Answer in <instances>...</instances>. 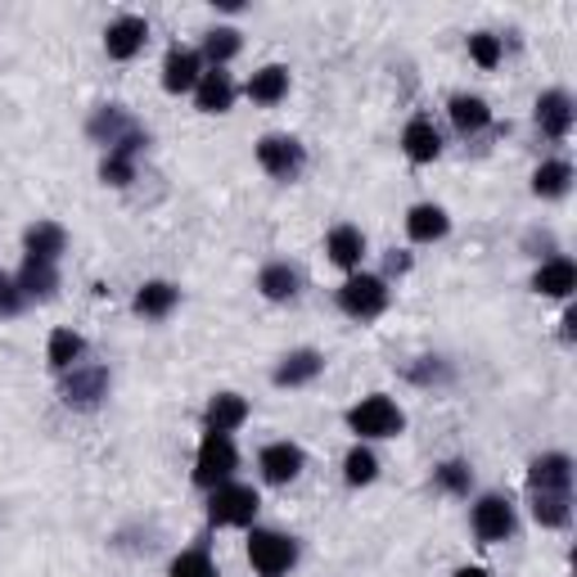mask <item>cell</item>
<instances>
[{
    "instance_id": "1",
    "label": "cell",
    "mask_w": 577,
    "mask_h": 577,
    "mask_svg": "<svg viewBox=\"0 0 577 577\" xmlns=\"http://www.w3.org/2000/svg\"><path fill=\"white\" fill-rule=\"evenodd\" d=\"M348 429L356 438H398L406 429V415L402 406L384 398V392H371V398H361L352 411H348Z\"/></svg>"
},
{
    "instance_id": "2",
    "label": "cell",
    "mask_w": 577,
    "mask_h": 577,
    "mask_svg": "<svg viewBox=\"0 0 577 577\" xmlns=\"http://www.w3.org/2000/svg\"><path fill=\"white\" fill-rule=\"evenodd\" d=\"M258 492L244 488V482H222V488H212L208 497V524L217 528H249L258 519Z\"/></svg>"
},
{
    "instance_id": "3",
    "label": "cell",
    "mask_w": 577,
    "mask_h": 577,
    "mask_svg": "<svg viewBox=\"0 0 577 577\" xmlns=\"http://www.w3.org/2000/svg\"><path fill=\"white\" fill-rule=\"evenodd\" d=\"M239 469V451L230 442V434H203L199 442V461H195V482L199 488H222V482H230V474Z\"/></svg>"
},
{
    "instance_id": "4",
    "label": "cell",
    "mask_w": 577,
    "mask_h": 577,
    "mask_svg": "<svg viewBox=\"0 0 577 577\" xmlns=\"http://www.w3.org/2000/svg\"><path fill=\"white\" fill-rule=\"evenodd\" d=\"M249 564L262 577H285L298 564V541L285 532H271V528H253L249 532Z\"/></svg>"
},
{
    "instance_id": "5",
    "label": "cell",
    "mask_w": 577,
    "mask_h": 577,
    "mask_svg": "<svg viewBox=\"0 0 577 577\" xmlns=\"http://www.w3.org/2000/svg\"><path fill=\"white\" fill-rule=\"evenodd\" d=\"M339 308L352 321H375L388 308V285L379 276H348V285L339 289Z\"/></svg>"
},
{
    "instance_id": "6",
    "label": "cell",
    "mask_w": 577,
    "mask_h": 577,
    "mask_svg": "<svg viewBox=\"0 0 577 577\" xmlns=\"http://www.w3.org/2000/svg\"><path fill=\"white\" fill-rule=\"evenodd\" d=\"M258 163L276 180H298L302 167H308V149H302L293 136H262L258 140Z\"/></svg>"
},
{
    "instance_id": "7",
    "label": "cell",
    "mask_w": 577,
    "mask_h": 577,
    "mask_svg": "<svg viewBox=\"0 0 577 577\" xmlns=\"http://www.w3.org/2000/svg\"><path fill=\"white\" fill-rule=\"evenodd\" d=\"M528 492L532 497H573V461L564 451L537 455L528 465Z\"/></svg>"
},
{
    "instance_id": "8",
    "label": "cell",
    "mask_w": 577,
    "mask_h": 577,
    "mask_svg": "<svg viewBox=\"0 0 577 577\" xmlns=\"http://www.w3.org/2000/svg\"><path fill=\"white\" fill-rule=\"evenodd\" d=\"M109 398V371L104 366H73L64 371V402L77 411H96Z\"/></svg>"
},
{
    "instance_id": "9",
    "label": "cell",
    "mask_w": 577,
    "mask_h": 577,
    "mask_svg": "<svg viewBox=\"0 0 577 577\" xmlns=\"http://www.w3.org/2000/svg\"><path fill=\"white\" fill-rule=\"evenodd\" d=\"M474 532H478V541H488V545L510 541L514 537V505L505 497H497V492L478 497V505H474Z\"/></svg>"
},
{
    "instance_id": "10",
    "label": "cell",
    "mask_w": 577,
    "mask_h": 577,
    "mask_svg": "<svg viewBox=\"0 0 577 577\" xmlns=\"http://www.w3.org/2000/svg\"><path fill=\"white\" fill-rule=\"evenodd\" d=\"M149 140L140 131H127L117 145H109V154L100 163V176H104V186H131L136 180V154L145 149Z\"/></svg>"
},
{
    "instance_id": "11",
    "label": "cell",
    "mask_w": 577,
    "mask_h": 577,
    "mask_svg": "<svg viewBox=\"0 0 577 577\" xmlns=\"http://www.w3.org/2000/svg\"><path fill=\"white\" fill-rule=\"evenodd\" d=\"M203 68V54L199 50H167V59H163V90L167 96H186V90H195L199 86V73Z\"/></svg>"
},
{
    "instance_id": "12",
    "label": "cell",
    "mask_w": 577,
    "mask_h": 577,
    "mask_svg": "<svg viewBox=\"0 0 577 577\" xmlns=\"http://www.w3.org/2000/svg\"><path fill=\"white\" fill-rule=\"evenodd\" d=\"M258 465H262V478L280 488V482H293V478L302 474L308 455H302V447H293V442H271V447H262Z\"/></svg>"
},
{
    "instance_id": "13",
    "label": "cell",
    "mask_w": 577,
    "mask_h": 577,
    "mask_svg": "<svg viewBox=\"0 0 577 577\" xmlns=\"http://www.w3.org/2000/svg\"><path fill=\"white\" fill-rule=\"evenodd\" d=\"M149 41V23L136 18V14H123V18H113L109 23V33H104V50L109 59H136Z\"/></svg>"
},
{
    "instance_id": "14",
    "label": "cell",
    "mask_w": 577,
    "mask_h": 577,
    "mask_svg": "<svg viewBox=\"0 0 577 577\" xmlns=\"http://www.w3.org/2000/svg\"><path fill=\"white\" fill-rule=\"evenodd\" d=\"M321 371H325V356L316 348H298V352H289L276 366L271 384H276V388H302V384H312Z\"/></svg>"
},
{
    "instance_id": "15",
    "label": "cell",
    "mask_w": 577,
    "mask_h": 577,
    "mask_svg": "<svg viewBox=\"0 0 577 577\" xmlns=\"http://www.w3.org/2000/svg\"><path fill=\"white\" fill-rule=\"evenodd\" d=\"M64 244H68V235H64V226H54V222H37V226H27V235H23L27 262L59 266V253H64Z\"/></svg>"
},
{
    "instance_id": "16",
    "label": "cell",
    "mask_w": 577,
    "mask_h": 577,
    "mask_svg": "<svg viewBox=\"0 0 577 577\" xmlns=\"http://www.w3.org/2000/svg\"><path fill=\"white\" fill-rule=\"evenodd\" d=\"M537 127L551 140H564L573 131V100L564 96V90H545V96L537 100Z\"/></svg>"
},
{
    "instance_id": "17",
    "label": "cell",
    "mask_w": 577,
    "mask_h": 577,
    "mask_svg": "<svg viewBox=\"0 0 577 577\" xmlns=\"http://www.w3.org/2000/svg\"><path fill=\"white\" fill-rule=\"evenodd\" d=\"M195 104H199V113H230V104H235V81H230V73H222V68L203 73L199 86H195Z\"/></svg>"
},
{
    "instance_id": "18",
    "label": "cell",
    "mask_w": 577,
    "mask_h": 577,
    "mask_svg": "<svg viewBox=\"0 0 577 577\" xmlns=\"http://www.w3.org/2000/svg\"><path fill=\"white\" fill-rule=\"evenodd\" d=\"M402 149H406L411 163H434L442 154V136L429 117H411L406 131H402Z\"/></svg>"
},
{
    "instance_id": "19",
    "label": "cell",
    "mask_w": 577,
    "mask_h": 577,
    "mask_svg": "<svg viewBox=\"0 0 577 577\" xmlns=\"http://www.w3.org/2000/svg\"><path fill=\"white\" fill-rule=\"evenodd\" d=\"M244 419H249V402L239 398V392H217V398L208 402V411H203L208 434H230V429H239Z\"/></svg>"
},
{
    "instance_id": "20",
    "label": "cell",
    "mask_w": 577,
    "mask_h": 577,
    "mask_svg": "<svg viewBox=\"0 0 577 577\" xmlns=\"http://www.w3.org/2000/svg\"><path fill=\"white\" fill-rule=\"evenodd\" d=\"M325 253L334 266H343V271H356L361 258H366V235H361L356 226H334L329 239H325Z\"/></svg>"
},
{
    "instance_id": "21",
    "label": "cell",
    "mask_w": 577,
    "mask_h": 577,
    "mask_svg": "<svg viewBox=\"0 0 577 577\" xmlns=\"http://www.w3.org/2000/svg\"><path fill=\"white\" fill-rule=\"evenodd\" d=\"M176 302H180V289L176 285H167V280H149V285H140V293H136V316H145V321H163V316H172L176 312Z\"/></svg>"
},
{
    "instance_id": "22",
    "label": "cell",
    "mask_w": 577,
    "mask_h": 577,
    "mask_svg": "<svg viewBox=\"0 0 577 577\" xmlns=\"http://www.w3.org/2000/svg\"><path fill=\"white\" fill-rule=\"evenodd\" d=\"M447 230H451V217L438 203H415L406 212V235L415 239V244H434V239H442Z\"/></svg>"
},
{
    "instance_id": "23",
    "label": "cell",
    "mask_w": 577,
    "mask_h": 577,
    "mask_svg": "<svg viewBox=\"0 0 577 577\" xmlns=\"http://www.w3.org/2000/svg\"><path fill=\"white\" fill-rule=\"evenodd\" d=\"M532 289L545 293V298H568L577 289V266L568 258H551V262H541V271L532 276Z\"/></svg>"
},
{
    "instance_id": "24",
    "label": "cell",
    "mask_w": 577,
    "mask_h": 577,
    "mask_svg": "<svg viewBox=\"0 0 577 577\" xmlns=\"http://www.w3.org/2000/svg\"><path fill=\"white\" fill-rule=\"evenodd\" d=\"M451 123L461 136H478L482 127L492 123V109L482 96H451Z\"/></svg>"
},
{
    "instance_id": "25",
    "label": "cell",
    "mask_w": 577,
    "mask_h": 577,
    "mask_svg": "<svg viewBox=\"0 0 577 577\" xmlns=\"http://www.w3.org/2000/svg\"><path fill=\"white\" fill-rule=\"evenodd\" d=\"M285 96H289V68L266 64V68H258L249 77V100L253 104H280Z\"/></svg>"
},
{
    "instance_id": "26",
    "label": "cell",
    "mask_w": 577,
    "mask_h": 577,
    "mask_svg": "<svg viewBox=\"0 0 577 577\" xmlns=\"http://www.w3.org/2000/svg\"><path fill=\"white\" fill-rule=\"evenodd\" d=\"M127 131H136V127H131V117H127L123 109H113V104H109V109H96V117L86 123V136L96 140V145H117Z\"/></svg>"
},
{
    "instance_id": "27",
    "label": "cell",
    "mask_w": 577,
    "mask_h": 577,
    "mask_svg": "<svg viewBox=\"0 0 577 577\" xmlns=\"http://www.w3.org/2000/svg\"><path fill=\"white\" fill-rule=\"evenodd\" d=\"M258 289H262V298H271V302H289V298L298 293V271H293L289 262H266L262 276H258Z\"/></svg>"
},
{
    "instance_id": "28",
    "label": "cell",
    "mask_w": 577,
    "mask_h": 577,
    "mask_svg": "<svg viewBox=\"0 0 577 577\" xmlns=\"http://www.w3.org/2000/svg\"><path fill=\"white\" fill-rule=\"evenodd\" d=\"M81 352H86V339H81V334H73V329H54V334H50L46 356H50V366H54L59 375L73 371L77 361H81Z\"/></svg>"
},
{
    "instance_id": "29",
    "label": "cell",
    "mask_w": 577,
    "mask_h": 577,
    "mask_svg": "<svg viewBox=\"0 0 577 577\" xmlns=\"http://www.w3.org/2000/svg\"><path fill=\"white\" fill-rule=\"evenodd\" d=\"M568 186H573V167L568 163H541L537 172H532V195L537 199H560V195H568Z\"/></svg>"
},
{
    "instance_id": "30",
    "label": "cell",
    "mask_w": 577,
    "mask_h": 577,
    "mask_svg": "<svg viewBox=\"0 0 577 577\" xmlns=\"http://www.w3.org/2000/svg\"><path fill=\"white\" fill-rule=\"evenodd\" d=\"M14 285L23 289V298H50L59 289V271L46 262H23V271L14 276Z\"/></svg>"
},
{
    "instance_id": "31",
    "label": "cell",
    "mask_w": 577,
    "mask_h": 577,
    "mask_svg": "<svg viewBox=\"0 0 577 577\" xmlns=\"http://www.w3.org/2000/svg\"><path fill=\"white\" fill-rule=\"evenodd\" d=\"M239 54V33L235 27H212V33L203 37V59L212 68H222L226 59H235Z\"/></svg>"
},
{
    "instance_id": "32",
    "label": "cell",
    "mask_w": 577,
    "mask_h": 577,
    "mask_svg": "<svg viewBox=\"0 0 577 577\" xmlns=\"http://www.w3.org/2000/svg\"><path fill=\"white\" fill-rule=\"evenodd\" d=\"M343 478L352 482V488H366V482H375V478H379L375 451H371V447H352L348 461H343Z\"/></svg>"
},
{
    "instance_id": "33",
    "label": "cell",
    "mask_w": 577,
    "mask_h": 577,
    "mask_svg": "<svg viewBox=\"0 0 577 577\" xmlns=\"http://www.w3.org/2000/svg\"><path fill=\"white\" fill-rule=\"evenodd\" d=\"M568 505H573V497H532V514L541 528H564L573 514Z\"/></svg>"
},
{
    "instance_id": "34",
    "label": "cell",
    "mask_w": 577,
    "mask_h": 577,
    "mask_svg": "<svg viewBox=\"0 0 577 577\" xmlns=\"http://www.w3.org/2000/svg\"><path fill=\"white\" fill-rule=\"evenodd\" d=\"M434 478H438V488L451 492V497H469V482H474V474H469L465 461H447V465H438Z\"/></svg>"
},
{
    "instance_id": "35",
    "label": "cell",
    "mask_w": 577,
    "mask_h": 577,
    "mask_svg": "<svg viewBox=\"0 0 577 577\" xmlns=\"http://www.w3.org/2000/svg\"><path fill=\"white\" fill-rule=\"evenodd\" d=\"M167 577H217V568H212L208 551H186V555H176Z\"/></svg>"
},
{
    "instance_id": "36",
    "label": "cell",
    "mask_w": 577,
    "mask_h": 577,
    "mask_svg": "<svg viewBox=\"0 0 577 577\" xmlns=\"http://www.w3.org/2000/svg\"><path fill=\"white\" fill-rule=\"evenodd\" d=\"M469 54H474V64H478V68H497V64H501V37H492V33H474V37H469Z\"/></svg>"
},
{
    "instance_id": "37",
    "label": "cell",
    "mask_w": 577,
    "mask_h": 577,
    "mask_svg": "<svg viewBox=\"0 0 577 577\" xmlns=\"http://www.w3.org/2000/svg\"><path fill=\"white\" fill-rule=\"evenodd\" d=\"M23 289L10 280V276H0V316H18L23 312Z\"/></svg>"
},
{
    "instance_id": "38",
    "label": "cell",
    "mask_w": 577,
    "mask_h": 577,
    "mask_svg": "<svg viewBox=\"0 0 577 577\" xmlns=\"http://www.w3.org/2000/svg\"><path fill=\"white\" fill-rule=\"evenodd\" d=\"M411 379H415V384H434V379H447V366H442L438 356H424V366H415V371H411Z\"/></svg>"
},
{
    "instance_id": "39",
    "label": "cell",
    "mask_w": 577,
    "mask_h": 577,
    "mask_svg": "<svg viewBox=\"0 0 577 577\" xmlns=\"http://www.w3.org/2000/svg\"><path fill=\"white\" fill-rule=\"evenodd\" d=\"M455 577H488V573H482V568H461Z\"/></svg>"
}]
</instances>
